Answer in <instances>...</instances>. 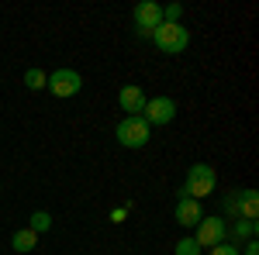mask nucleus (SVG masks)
<instances>
[{
  "instance_id": "obj_16",
  "label": "nucleus",
  "mask_w": 259,
  "mask_h": 255,
  "mask_svg": "<svg viewBox=\"0 0 259 255\" xmlns=\"http://www.w3.org/2000/svg\"><path fill=\"white\" fill-rule=\"evenodd\" d=\"M211 255H239V245H228V241H221L211 248Z\"/></svg>"
},
{
  "instance_id": "obj_14",
  "label": "nucleus",
  "mask_w": 259,
  "mask_h": 255,
  "mask_svg": "<svg viewBox=\"0 0 259 255\" xmlns=\"http://www.w3.org/2000/svg\"><path fill=\"white\" fill-rule=\"evenodd\" d=\"M45 83H49V76H45L41 69H28V73H24V86H28V90H41Z\"/></svg>"
},
{
  "instance_id": "obj_6",
  "label": "nucleus",
  "mask_w": 259,
  "mask_h": 255,
  "mask_svg": "<svg viewBox=\"0 0 259 255\" xmlns=\"http://www.w3.org/2000/svg\"><path fill=\"white\" fill-rule=\"evenodd\" d=\"M225 228H228V224H225L221 217H200L194 241H197L200 248H214V245H221V241L228 238V235H225Z\"/></svg>"
},
{
  "instance_id": "obj_7",
  "label": "nucleus",
  "mask_w": 259,
  "mask_h": 255,
  "mask_svg": "<svg viewBox=\"0 0 259 255\" xmlns=\"http://www.w3.org/2000/svg\"><path fill=\"white\" fill-rule=\"evenodd\" d=\"M132 18H135V24H139V31L152 35V31L162 24V7L156 4V0H142V4H135Z\"/></svg>"
},
{
  "instance_id": "obj_10",
  "label": "nucleus",
  "mask_w": 259,
  "mask_h": 255,
  "mask_svg": "<svg viewBox=\"0 0 259 255\" xmlns=\"http://www.w3.org/2000/svg\"><path fill=\"white\" fill-rule=\"evenodd\" d=\"M235 214L242 221H256L259 217V193L256 190H242V196H235Z\"/></svg>"
},
{
  "instance_id": "obj_5",
  "label": "nucleus",
  "mask_w": 259,
  "mask_h": 255,
  "mask_svg": "<svg viewBox=\"0 0 259 255\" xmlns=\"http://www.w3.org/2000/svg\"><path fill=\"white\" fill-rule=\"evenodd\" d=\"M49 90H52V97H76L83 90V79H80V73L76 69H56L52 76H49V83H45Z\"/></svg>"
},
{
  "instance_id": "obj_1",
  "label": "nucleus",
  "mask_w": 259,
  "mask_h": 255,
  "mask_svg": "<svg viewBox=\"0 0 259 255\" xmlns=\"http://www.w3.org/2000/svg\"><path fill=\"white\" fill-rule=\"evenodd\" d=\"M214 186H218V176H214V169H211V166L194 162V166L187 169V183H183V193H187V196L204 200V196L214 193Z\"/></svg>"
},
{
  "instance_id": "obj_12",
  "label": "nucleus",
  "mask_w": 259,
  "mask_h": 255,
  "mask_svg": "<svg viewBox=\"0 0 259 255\" xmlns=\"http://www.w3.org/2000/svg\"><path fill=\"white\" fill-rule=\"evenodd\" d=\"M11 245H14L18 252H31V248L38 245V235H35L31 228H18V231L11 235Z\"/></svg>"
},
{
  "instance_id": "obj_4",
  "label": "nucleus",
  "mask_w": 259,
  "mask_h": 255,
  "mask_svg": "<svg viewBox=\"0 0 259 255\" xmlns=\"http://www.w3.org/2000/svg\"><path fill=\"white\" fill-rule=\"evenodd\" d=\"M173 118H177V100L173 97H152V100H145V107H142V121L149 128L169 124Z\"/></svg>"
},
{
  "instance_id": "obj_8",
  "label": "nucleus",
  "mask_w": 259,
  "mask_h": 255,
  "mask_svg": "<svg viewBox=\"0 0 259 255\" xmlns=\"http://www.w3.org/2000/svg\"><path fill=\"white\" fill-rule=\"evenodd\" d=\"M200 217H204L200 200H194V196H180V203H177V224L180 228H197Z\"/></svg>"
},
{
  "instance_id": "obj_3",
  "label": "nucleus",
  "mask_w": 259,
  "mask_h": 255,
  "mask_svg": "<svg viewBox=\"0 0 259 255\" xmlns=\"http://www.w3.org/2000/svg\"><path fill=\"white\" fill-rule=\"evenodd\" d=\"M152 38H156V48H159V52L180 56V52L190 45V31L183 28V21H180V24H159V28L152 31Z\"/></svg>"
},
{
  "instance_id": "obj_11",
  "label": "nucleus",
  "mask_w": 259,
  "mask_h": 255,
  "mask_svg": "<svg viewBox=\"0 0 259 255\" xmlns=\"http://www.w3.org/2000/svg\"><path fill=\"white\" fill-rule=\"evenodd\" d=\"M225 235H232V245H245L249 238H256V221H232L228 228H225Z\"/></svg>"
},
{
  "instance_id": "obj_13",
  "label": "nucleus",
  "mask_w": 259,
  "mask_h": 255,
  "mask_svg": "<svg viewBox=\"0 0 259 255\" xmlns=\"http://www.w3.org/2000/svg\"><path fill=\"white\" fill-rule=\"evenodd\" d=\"M28 221H31L28 228H31L35 235H41V231H49V228H52V217H49V211H35V214L28 217Z\"/></svg>"
},
{
  "instance_id": "obj_15",
  "label": "nucleus",
  "mask_w": 259,
  "mask_h": 255,
  "mask_svg": "<svg viewBox=\"0 0 259 255\" xmlns=\"http://www.w3.org/2000/svg\"><path fill=\"white\" fill-rule=\"evenodd\" d=\"M173 252H177V255H200V245L194 241V238H180Z\"/></svg>"
},
{
  "instance_id": "obj_2",
  "label": "nucleus",
  "mask_w": 259,
  "mask_h": 255,
  "mask_svg": "<svg viewBox=\"0 0 259 255\" xmlns=\"http://www.w3.org/2000/svg\"><path fill=\"white\" fill-rule=\"evenodd\" d=\"M114 138H118V145L124 148H142V145H149V138H152V128L139 118H121L118 128H114Z\"/></svg>"
},
{
  "instance_id": "obj_9",
  "label": "nucleus",
  "mask_w": 259,
  "mask_h": 255,
  "mask_svg": "<svg viewBox=\"0 0 259 255\" xmlns=\"http://www.w3.org/2000/svg\"><path fill=\"white\" fill-rule=\"evenodd\" d=\"M118 104H121V111H128L124 118H139L142 107H145V93H142V86H124V90L118 93Z\"/></svg>"
},
{
  "instance_id": "obj_17",
  "label": "nucleus",
  "mask_w": 259,
  "mask_h": 255,
  "mask_svg": "<svg viewBox=\"0 0 259 255\" xmlns=\"http://www.w3.org/2000/svg\"><path fill=\"white\" fill-rule=\"evenodd\" d=\"M242 248H245V252H239V255H259V245H256V238H249V241H245Z\"/></svg>"
}]
</instances>
